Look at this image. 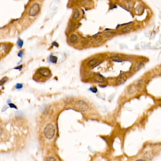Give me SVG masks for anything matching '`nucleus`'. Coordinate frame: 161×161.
<instances>
[{
    "instance_id": "obj_1",
    "label": "nucleus",
    "mask_w": 161,
    "mask_h": 161,
    "mask_svg": "<svg viewBox=\"0 0 161 161\" xmlns=\"http://www.w3.org/2000/svg\"><path fill=\"white\" fill-rule=\"evenodd\" d=\"M51 75V71L50 69L46 67H41L37 69L35 74L34 75L35 76H39V78L35 79L34 80H37L38 81H40V80L42 78H43V79L47 78L50 77Z\"/></svg>"
},
{
    "instance_id": "obj_2",
    "label": "nucleus",
    "mask_w": 161,
    "mask_h": 161,
    "mask_svg": "<svg viewBox=\"0 0 161 161\" xmlns=\"http://www.w3.org/2000/svg\"><path fill=\"white\" fill-rule=\"evenodd\" d=\"M44 134L46 138L48 139L53 138L55 134V128L54 126L51 124H48L45 128Z\"/></svg>"
},
{
    "instance_id": "obj_3",
    "label": "nucleus",
    "mask_w": 161,
    "mask_h": 161,
    "mask_svg": "<svg viewBox=\"0 0 161 161\" xmlns=\"http://www.w3.org/2000/svg\"><path fill=\"white\" fill-rule=\"evenodd\" d=\"M75 107L78 110L81 112L86 111L88 109V106L87 104L85 101L82 100L77 101L75 104Z\"/></svg>"
},
{
    "instance_id": "obj_4",
    "label": "nucleus",
    "mask_w": 161,
    "mask_h": 161,
    "mask_svg": "<svg viewBox=\"0 0 161 161\" xmlns=\"http://www.w3.org/2000/svg\"><path fill=\"white\" fill-rule=\"evenodd\" d=\"M40 11V6L38 3L34 4L29 11V15L31 17L36 16Z\"/></svg>"
},
{
    "instance_id": "obj_5",
    "label": "nucleus",
    "mask_w": 161,
    "mask_h": 161,
    "mask_svg": "<svg viewBox=\"0 0 161 161\" xmlns=\"http://www.w3.org/2000/svg\"><path fill=\"white\" fill-rule=\"evenodd\" d=\"M12 46L10 44H4L0 45V54H7L12 48Z\"/></svg>"
},
{
    "instance_id": "obj_6",
    "label": "nucleus",
    "mask_w": 161,
    "mask_h": 161,
    "mask_svg": "<svg viewBox=\"0 0 161 161\" xmlns=\"http://www.w3.org/2000/svg\"><path fill=\"white\" fill-rule=\"evenodd\" d=\"M79 38L78 36L74 34H72L70 35L69 37V41L70 44H75L78 43Z\"/></svg>"
},
{
    "instance_id": "obj_7",
    "label": "nucleus",
    "mask_w": 161,
    "mask_h": 161,
    "mask_svg": "<svg viewBox=\"0 0 161 161\" xmlns=\"http://www.w3.org/2000/svg\"><path fill=\"white\" fill-rule=\"evenodd\" d=\"M99 62V59L97 58H93L90 59L87 62V65L90 67H93Z\"/></svg>"
},
{
    "instance_id": "obj_8",
    "label": "nucleus",
    "mask_w": 161,
    "mask_h": 161,
    "mask_svg": "<svg viewBox=\"0 0 161 161\" xmlns=\"http://www.w3.org/2000/svg\"><path fill=\"white\" fill-rule=\"evenodd\" d=\"M143 65V63L141 61H137L133 65L132 70L133 71H137L141 69Z\"/></svg>"
},
{
    "instance_id": "obj_9",
    "label": "nucleus",
    "mask_w": 161,
    "mask_h": 161,
    "mask_svg": "<svg viewBox=\"0 0 161 161\" xmlns=\"http://www.w3.org/2000/svg\"><path fill=\"white\" fill-rule=\"evenodd\" d=\"M127 80L126 76L125 75H121L120 77L118 78V79L117 80L116 83L118 85H121L123 83H124Z\"/></svg>"
},
{
    "instance_id": "obj_10",
    "label": "nucleus",
    "mask_w": 161,
    "mask_h": 161,
    "mask_svg": "<svg viewBox=\"0 0 161 161\" xmlns=\"http://www.w3.org/2000/svg\"><path fill=\"white\" fill-rule=\"evenodd\" d=\"M127 91L129 94H133L137 91V88L135 86L132 85L127 88Z\"/></svg>"
},
{
    "instance_id": "obj_11",
    "label": "nucleus",
    "mask_w": 161,
    "mask_h": 161,
    "mask_svg": "<svg viewBox=\"0 0 161 161\" xmlns=\"http://www.w3.org/2000/svg\"><path fill=\"white\" fill-rule=\"evenodd\" d=\"M80 12L79 11V10L78 9H75L73 12L72 18L74 20H76L80 18Z\"/></svg>"
},
{
    "instance_id": "obj_12",
    "label": "nucleus",
    "mask_w": 161,
    "mask_h": 161,
    "mask_svg": "<svg viewBox=\"0 0 161 161\" xmlns=\"http://www.w3.org/2000/svg\"><path fill=\"white\" fill-rule=\"evenodd\" d=\"M133 29V27L131 26H127L126 27L122 28L121 30V32L122 33H128L131 31H132Z\"/></svg>"
},
{
    "instance_id": "obj_13",
    "label": "nucleus",
    "mask_w": 161,
    "mask_h": 161,
    "mask_svg": "<svg viewBox=\"0 0 161 161\" xmlns=\"http://www.w3.org/2000/svg\"><path fill=\"white\" fill-rule=\"evenodd\" d=\"M125 5L127 8L128 9H131L133 7V3L132 1L130 0H126L124 1Z\"/></svg>"
},
{
    "instance_id": "obj_14",
    "label": "nucleus",
    "mask_w": 161,
    "mask_h": 161,
    "mask_svg": "<svg viewBox=\"0 0 161 161\" xmlns=\"http://www.w3.org/2000/svg\"><path fill=\"white\" fill-rule=\"evenodd\" d=\"M95 80L97 82H102L104 81V78L100 74H97L95 76Z\"/></svg>"
},
{
    "instance_id": "obj_15",
    "label": "nucleus",
    "mask_w": 161,
    "mask_h": 161,
    "mask_svg": "<svg viewBox=\"0 0 161 161\" xmlns=\"http://www.w3.org/2000/svg\"><path fill=\"white\" fill-rule=\"evenodd\" d=\"M115 35V32H111V31H108L104 33L103 36L105 38H109L114 36Z\"/></svg>"
},
{
    "instance_id": "obj_16",
    "label": "nucleus",
    "mask_w": 161,
    "mask_h": 161,
    "mask_svg": "<svg viewBox=\"0 0 161 161\" xmlns=\"http://www.w3.org/2000/svg\"><path fill=\"white\" fill-rule=\"evenodd\" d=\"M93 42L95 43H100L102 40V36L101 35H97L95 36H94L93 38Z\"/></svg>"
},
{
    "instance_id": "obj_17",
    "label": "nucleus",
    "mask_w": 161,
    "mask_h": 161,
    "mask_svg": "<svg viewBox=\"0 0 161 161\" xmlns=\"http://www.w3.org/2000/svg\"><path fill=\"white\" fill-rule=\"evenodd\" d=\"M111 59L112 61H115V62H121L123 61L124 60L122 59L121 58L119 57V56H112L111 57Z\"/></svg>"
},
{
    "instance_id": "obj_18",
    "label": "nucleus",
    "mask_w": 161,
    "mask_h": 161,
    "mask_svg": "<svg viewBox=\"0 0 161 161\" xmlns=\"http://www.w3.org/2000/svg\"><path fill=\"white\" fill-rule=\"evenodd\" d=\"M75 24L73 23V22H70L69 24L68 25V31H69V32H70L71 31H73V30L75 28Z\"/></svg>"
},
{
    "instance_id": "obj_19",
    "label": "nucleus",
    "mask_w": 161,
    "mask_h": 161,
    "mask_svg": "<svg viewBox=\"0 0 161 161\" xmlns=\"http://www.w3.org/2000/svg\"><path fill=\"white\" fill-rule=\"evenodd\" d=\"M49 59H50V61L51 62L53 63H56L58 60L57 57L54 55H51L49 57Z\"/></svg>"
},
{
    "instance_id": "obj_20",
    "label": "nucleus",
    "mask_w": 161,
    "mask_h": 161,
    "mask_svg": "<svg viewBox=\"0 0 161 161\" xmlns=\"http://www.w3.org/2000/svg\"><path fill=\"white\" fill-rule=\"evenodd\" d=\"M8 80H9V78L7 77H4L2 78L0 80V86H3L6 82H7Z\"/></svg>"
},
{
    "instance_id": "obj_21",
    "label": "nucleus",
    "mask_w": 161,
    "mask_h": 161,
    "mask_svg": "<svg viewBox=\"0 0 161 161\" xmlns=\"http://www.w3.org/2000/svg\"><path fill=\"white\" fill-rule=\"evenodd\" d=\"M23 41L20 38H19L18 39V41H17V46H18L19 47V48H22V47L23 46Z\"/></svg>"
},
{
    "instance_id": "obj_22",
    "label": "nucleus",
    "mask_w": 161,
    "mask_h": 161,
    "mask_svg": "<svg viewBox=\"0 0 161 161\" xmlns=\"http://www.w3.org/2000/svg\"><path fill=\"white\" fill-rule=\"evenodd\" d=\"M143 11H144V8L141 5H139L136 8V12H138V14H141Z\"/></svg>"
},
{
    "instance_id": "obj_23",
    "label": "nucleus",
    "mask_w": 161,
    "mask_h": 161,
    "mask_svg": "<svg viewBox=\"0 0 161 161\" xmlns=\"http://www.w3.org/2000/svg\"><path fill=\"white\" fill-rule=\"evenodd\" d=\"M141 47L143 48L146 49V48H148L150 47V44H148V43H143L141 44Z\"/></svg>"
},
{
    "instance_id": "obj_24",
    "label": "nucleus",
    "mask_w": 161,
    "mask_h": 161,
    "mask_svg": "<svg viewBox=\"0 0 161 161\" xmlns=\"http://www.w3.org/2000/svg\"><path fill=\"white\" fill-rule=\"evenodd\" d=\"M22 87H23V85L22 84H20V83H18L15 86V88L17 89H21Z\"/></svg>"
},
{
    "instance_id": "obj_25",
    "label": "nucleus",
    "mask_w": 161,
    "mask_h": 161,
    "mask_svg": "<svg viewBox=\"0 0 161 161\" xmlns=\"http://www.w3.org/2000/svg\"><path fill=\"white\" fill-rule=\"evenodd\" d=\"M89 90H90L91 92L94 93H96L97 92V89L96 87H92L89 89Z\"/></svg>"
},
{
    "instance_id": "obj_26",
    "label": "nucleus",
    "mask_w": 161,
    "mask_h": 161,
    "mask_svg": "<svg viewBox=\"0 0 161 161\" xmlns=\"http://www.w3.org/2000/svg\"><path fill=\"white\" fill-rule=\"evenodd\" d=\"M23 54H24V52H23L22 50H20L18 54V56L20 58H22L23 56Z\"/></svg>"
},
{
    "instance_id": "obj_27",
    "label": "nucleus",
    "mask_w": 161,
    "mask_h": 161,
    "mask_svg": "<svg viewBox=\"0 0 161 161\" xmlns=\"http://www.w3.org/2000/svg\"><path fill=\"white\" fill-rule=\"evenodd\" d=\"M46 161H56V160L53 157H48L46 158Z\"/></svg>"
},
{
    "instance_id": "obj_28",
    "label": "nucleus",
    "mask_w": 161,
    "mask_h": 161,
    "mask_svg": "<svg viewBox=\"0 0 161 161\" xmlns=\"http://www.w3.org/2000/svg\"><path fill=\"white\" fill-rule=\"evenodd\" d=\"M143 85V80H141L138 81V87H141Z\"/></svg>"
},
{
    "instance_id": "obj_29",
    "label": "nucleus",
    "mask_w": 161,
    "mask_h": 161,
    "mask_svg": "<svg viewBox=\"0 0 161 161\" xmlns=\"http://www.w3.org/2000/svg\"><path fill=\"white\" fill-rule=\"evenodd\" d=\"M22 68H23V65H20V66H17V67H15V68H14V69H19V70H20L21 69H22Z\"/></svg>"
},
{
    "instance_id": "obj_30",
    "label": "nucleus",
    "mask_w": 161,
    "mask_h": 161,
    "mask_svg": "<svg viewBox=\"0 0 161 161\" xmlns=\"http://www.w3.org/2000/svg\"><path fill=\"white\" fill-rule=\"evenodd\" d=\"M9 106H10L11 108H15V109H17V106L14 104H9Z\"/></svg>"
},
{
    "instance_id": "obj_31",
    "label": "nucleus",
    "mask_w": 161,
    "mask_h": 161,
    "mask_svg": "<svg viewBox=\"0 0 161 161\" xmlns=\"http://www.w3.org/2000/svg\"><path fill=\"white\" fill-rule=\"evenodd\" d=\"M120 48L121 49H125V48H127V46H126V45H120Z\"/></svg>"
},
{
    "instance_id": "obj_32",
    "label": "nucleus",
    "mask_w": 161,
    "mask_h": 161,
    "mask_svg": "<svg viewBox=\"0 0 161 161\" xmlns=\"http://www.w3.org/2000/svg\"><path fill=\"white\" fill-rule=\"evenodd\" d=\"M52 46H56V47H58L59 46V45L57 43H56V42H54L52 43Z\"/></svg>"
},
{
    "instance_id": "obj_33",
    "label": "nucleus",
    "mask_w": 161,
    "mask_h": 161,
    "mask_svg": "<svg viewBox=\"0 0 161 161\" xmlns=\"http://www.w3.org/2000/svg\"><path fill=\"white\" fill-rule=\"evenodd\" d=\"M145 35H146V36H148L149 35V31H148V30L145 31Z\"/></svg>"
},
{
    "instance_id": "obj_34",
    "label": "nucleus",
    "mask_w": 161,
    "mask_h": 161,
    "mask_svg": "<svg viewBox=\"0 0 161 161\" xmlns=\"http://www.w3.org/2000/svg\"><path fill=\"white\" fill-rule=\"evenodd\" d=\"M2 129L1 127L0 126V135L2 134Z\"/></svg>"
},
{
    "instance_id": "obj_35",
    "label": "nucleus",
    "mask_w": 161,
    "mask_h": 161,
    "mask_svg": "<svg viewBox=\"0 0 161 161\" xmlns=\"http://www.w3.org/2000/svg\"><path fill=\"white\" fill-rule=\"evenodd\" d=\"M145 161L144 160H142V159H139V160H137V161Z\"/></svg>"
}]
</instances>
